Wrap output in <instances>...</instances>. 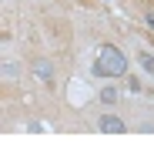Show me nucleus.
Returning <instances> with one entry per match:
<instances>
[{"label":"nucleus","instance_id":"nucleus-1","mask_svg":"<svg viewBox=\"0 0 154 151\" xmlns=\"http://www.w3.org/2000/svg\"><path fill=\"white\" fill-rule=\"evenodd\" d=\"M94 74H97V77H124V74H127V57L121 54L114 44H104L97 50Z\"/></svg>","mask_w":154,"mask_h":151},{"label":"nucleus","instance_id":"nucleus-2","mask_svg":"<svg viewBox=\"0 0 154 151\" xmlns=\"http://www.w3.org/2000/svg\"><path fill=\"white\" fill-rule=\"evenodd\" d=\"M97 128L104 131V134H124L127 124H124L117 114H111V111H107V114H100V118H97Z\"/></svg>","mask_w":154,"mask_h":151},{"label":"nucleus","instance_id":"nucleus-3","mask_svg":"<svg viewBox=\"0 0 154 151\" xmlns=\"http://www.w3.org/2000/svg\"><path fill=\"white\" fill-rule=\"evenodd\" d=\"M117 97H121V91H117L114 84H104V87H100V101H104L107 108H111V104H117Z\"/></svg>","mask_w":154,"mask_h":151},{"label":"nucleus","instance_id":"nucleus-4","mask_svg":"<svg viewBox=\"0 0 154 151\" xmlns=\"http://www.w3.org/2000/svg\"><path fill=\"white\" fill-rule=\"evenodd\" d=\"M34 74H37L40 81H54V67H50L47 61H37V64H34Z\"/></svg>","mask_w":154,"mask_h":151},{"label":"nucleus","instance_id":"nucleus-5","mask_svg":"<svg viewBox=\"0 0 154 151\" xmlns=\"http://www.w3.org/2000/svg\"><path fill=\"white\" fill-rule=\"evenodd\" d=\"M137 64L144 67V74H154V54L151 50H137Z\"/></svg>","mask_w":154,"mask_h":151},{"label":"nucleus","instance_id":"nucleus-6","mask_svg":"<svg viewBox=\"0 0 154 151\" xmlns=\"http://www.w3.org/2000/svg\"><path fill=\"white\" fill-rule=\"evenodd\" d=\"M4 77H17V64L14 61H4Z\"/></svg>","mask_w":154,"mask_h":151},{"label":"nucleus","instance_id":"nucleus-7","mask_svg":"<svg viewBox=\"0 0 154 151\" xmlns=\"http://www.w3.org/2000/svg\"><path fill=\"white\" fill-rule=\"evenodd\" d=\"M147 27H154V14H147Z\"/></svg>","mask_w":154,"mask_h":151}]
</instances>
